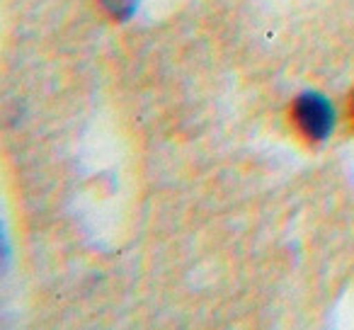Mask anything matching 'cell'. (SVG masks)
Masks as SVG:
<instances>
[{"instance_id": "cell-1", "label": "cell", "mask_w": 354, "mask_h": 330, "mask_svg": "<svg viewBox=\"0 0 354 330\" xmlns=\"http://www.w3.org/2000/svg\"><path fill=\"white\" fill-rule=\"evenodd\" d=\"M294 117L301 131L308 138H315V141H323L333 131V122H335L333 104L323 95H315V93L301 95L294 104Z\"/></svg>"}, {"instance_id": "cell-2", "label": "cell", "mask_w": 354, "mask_h": 330, "mask_svg": "<svg viewBox=\"0 0 354 330\" xmlns=\"http://www.w3.org/2000/svg\"><path fill=\"white\" fill-rule=\"evenodd\" d=\"M102 6L112 17L127 20V17H131L133 10H136V0H102Z\"/></svg>"}, {"instance_id": "cell-3", "label": "cell", "mask_w": 354, "mask_h": 330, "mask_svg": "<svg viewBox=\"0 0 354 330\" xmlns=\"http://www.w3.org/2000/svg\"><path fill=\"white\" fill-rule=\"evenodd\" d=\"M352 112H354V95H352Z\"/></svg>"}]
</instances>
